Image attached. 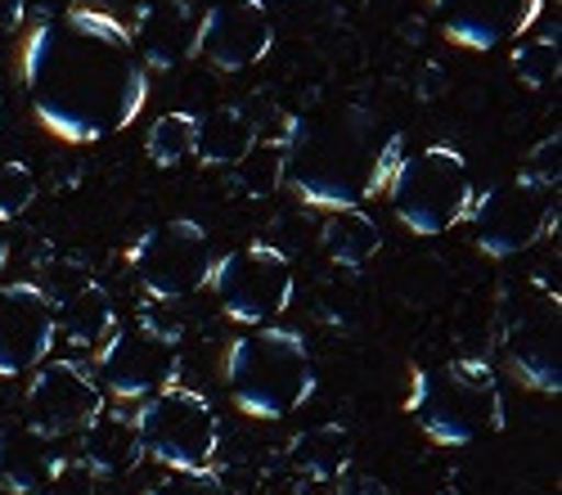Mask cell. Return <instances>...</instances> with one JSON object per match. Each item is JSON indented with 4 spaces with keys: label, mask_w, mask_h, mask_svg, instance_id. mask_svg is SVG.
<instances>
[{
    "label": "cell",
    "mask_w": 562,
    "mask_h": 495,
    "mask_svg": "<svg viewBox=\"0 0 562 495\" xmlns=\"http://www.w3.org/2000/svg\"><path fill=\"white\" fill-rule=\"evenodd\" d=\"M27 19V0H0V36H10Z\"/></svg>",
    "instance_id": "32"
},
{
    "label": "cell",
    "mask_w": 562,
    "mask_h": 495,
    "mask_svg": "<svg viewBox=\"0 0 562 495\" xmlns=\"http://www.w3.org/2000/svg\"><path fill=\"white\" fill-rule=\"evenodd\" d=\"M126 266H131V275L145 297L180 302V297L207 289L216 252H212V235L199 221L171 216V221L149 225V230L131 244Z\"/></svg>",
    "instance_id": "8"
},
{
    "label": "cell",
    "mask_w": 562,
    "mask_h": 495,
    "mask_svg": "<svg viewBox=\"0 0 562 495\" xmlns=\"http://www.w3.org/2000/svg\"><path fill=\"white\" fill-rule=\"evenodd\" d=\"M513 72L518 81H527L531 90H549L562 77V50H558V36H531L513 45Z\"/></svg>",
    "instance_id": "25"
},
{
    "label": "cell",
    "mask_w": 562,
    "mask_h": 495,
    "mask_svg": "<svg viewBox=\"0 0 562 495\" xmlns=\"http://www.w3.org/2000/svg\"><path fill=\"white\" fill-rule=\"evenodd\" d=\"M221 374L234 405L252 419H289L315 392L311 347L284 325H252L244 338H234Z\"/></svg>",
    "instance_id": "3"
},
{
    "label": "cell",
    "mask_w": 562,
    "mask_h": 495,
    "mask_svg": "<svg viewBox=\"0 0 562 495\" xmlns=\"http://www.w3.org/2000/svg\"><path fill=\"white\" fill-rule=\"evenodd\" d=\"M229 171H234V176H229L234 190H239L244 199H270L279 185H284V149L252 145Z\"/></svg>",
    "instance_id": "24"
},
{
    "label": "cell",
    "mask_w": 562,
    "mask_h": 495,
    "mask_svg": "<svg viewBox=\"0 0 562 495\" xmlns=\"http://www.w3.org/2000/svg\"><path fill=\"white\" fill-rule=\"evenodd\" d=\"M10 122V109H5V95H0V126H5Z\"/></svg>",
    "instance_id": "35"
},
{
    "label": "cell",
    "mask_w": 562,
    "mask_h": 495,
    "mask_svg": "<svg viewBox=\"0 0 562 495\" xmlns=\"http://www.w3.org/2000/svg\"><path fill=\"white\" fill-rule=\"evenodd\" d=\"M473 239L486 257H522L531 252L544 235H553L558 225V190L540 185L531 176H508L499 185H491L482 199H473Z\"/></svg>",
    "instance_id": "9"
},
{
    "label": "cell",
    "mask_w": 562,
    "mask_h": 495,
    "mask_svg": "<svg viewBox=\"0 0 562 495\" xmlns=\"http://www.w3.org/2000/svg\"><path fill=\"white\" fill-rule=\"evenodd\" d=\"M239 109H244V117H248V126H252V140H257V145H270V149H284V145H289L293 122H297L293 109L274 104V100H266V95H252V100H244Z\"/></svg>",
    "instance_id": "26"
},
{
    "label": "cell",
    "mask_w": 562,
    "mask_h": 495,
    "mask_svg": "<svg viewBox=\"0 0 562 495\" xmlns=\"http://www.w3.org/2000/svg\"><path fill=\"white\" fill-rule=\"evenodd\" d=\"M36 203V176L27 162H0V221H19Z\"/></svg>",
    "instance_id": "28"
},
{
    "label": "cell",
    "mask_w": 562,
    "mask_h": 495,
    "mask_svg": "<svg viewBox=\"0 0 562 495\" xmlns=\"http://www.w3.org/2000/svg\"><path fill=\"white\" fill-rule=\"evenodd\" d=\"M45 495H50V491H45Z\"/></svg>",
    "instance_id": "36"
},
{
    "label": "cell",
    "mask_w": 562,
    "mask_h": 495,
    "mask_svg": "<svg viewBox=\"0 0 562 495\" xmlns=\"http://www.w3.org/2000/svg\"><path fill=\"white\" fill-rule=\"evenodd\" d=\"M55 306L32 280L0 284V379L32 374L55 351Z\"/></svg>",
    "instance_id": "13"
},
{
    "label": "cell",
    "mask_w": 562,
    "mask_h": 495,
    "mask_svg": "<svg viewBox=\"0 0 562 495\" xmlns=\"http://www.w3.org/2000/svg\"><path fill=\"white\" fill-rule=\"evenodd\" d=\"M139 460H145V441H139L135 419L122 410H109V405L77 437V464L90 477H126L139 469Z\"/></svg>",
    "instance_id": "18"
},
{
    "label": "cell",
    "mask_w": 562,
    "mask_h": 495,
    "mask_svg": "<svg viewBox=\"0 0 562 495\" xmlns=\"http://www.w3.org/2000/svg\"><path fill=\"white\" fill-rule=\"evenodd\" d=\"M126 32L139 64L158 72H171L199 55V14L190 0H149Z\"/></svg>",
    "instance_id": "16"
},
{
    "label": "cell",
    "mask_w": 562,
    "mask_h": 495,
    "mask_svg": "<svg viewBox=\"0 0 562 495\" xmlns=\"http://www.w3.org/2000/svg\"><path fill=\"white\" fill-rule=\"evenodd\" d=\"M446 36L463 50H495V45L522 41L544 14V0H432Z\"/></svg>",
    "instance_id": "15"
},
{
    "label": "cell",
    "mask_w": 562,
    "mask_h": 495,
    "mask_svg": "<svg viewBox=\"0 0 562 495\" xmlns=\"http://www.w3.org/2000/svg\"><path fill=\"white\" fill-rule=\"evenodd\" d=\"M180 334L162 320H139L122 325L109 334V342L100 347V383L109 396L117 401H149L167 387H176L180 379Z\"/></svg>",
    "instance_id": "10"
},
{
    "label": "cell",
    "mask_w": 562,
    "mask_h": 495,
    "mask_svg": "<svg viewBox=\"0 0 562 495\" xmlns=\"http://www.w3.org/2000/svg\"><path fill=\"white\" fill-rule=\"evenodd\" d=\"M351 455L356 441L342 424H315L289 441V469L306 482H338L342 473H351Z\"/></svg>",
    "instance_id": "20"
},
{
    "label": "cell",
    "mask_w": 562,
    "mask_h": 495,
    "mask_svg": "<svg viewBox=\"0 0 562 495\" xmlns=\"http://www.w3.org/2000/svg\"><path fill=\"white\" fill-rule=\"evenodd\" d=\"M68 469L64 441L45 437L32 424L0 428V486L10 495H45Z\"/></svg>",
    "instance_id": "17"
},
{
    "label": "cell",
    "mask_w": 562,
    "mask_h": 495,
    "mask_svg": "<svg viewBox=\"0 0 562 495\" xmlns=\"http://www.w3.org/2000/svg\"><path fill=\"white\" fill-rule=\"evenodd\" d=\"M27 10H36L41 19H55V14L77 10V0H27Z\"/></svg>",
    "instance_id": "33"
},
{
    "label": "cell",
    "mask_w": 562,
    "mask_h": 495,
    "mask_svg": "<svg viewBox=\"0 0 562 495\" xmlns=\"http://www.w3.org/2000/svg\"><path fill=\"white\" fill-rule=\"evenodd\" d=\"M149 495H229V491L212 469H194V473H167Z\"/></svg>",
    "instance_id": "29"
},
{
    "label": "cell",
    "mask_w": 562,
    "mask_h": 495,
    "mask_svg": "<svg viewBox=\"0 0 562 495\" xmlns=\"http://www.w3.org/2000/svg\"><path fill=\"white\" fill-rule=\"evenodd\" d=\"M274 45V19L266 0H216L199 19V55L216 72L257 68Z\"/></svg>",
    "instance_id": "14"
},
{
    "label": "cell",
    "mask_w": 562,
    "mask_h": 495,
    "mask_svg": "<svg viewBox=\"0 0 562 495\" xmlns=\"http://www.w3.org/2000/svg\"><path fill=\"white\" fill-rule=\"evenodd\" d=\"M145 455L158 460L167 473H194L212 469L221 450V419L212 410V401L194 387H167L149 396L135 415Z\"/></svg>",
    "instance_id": "7"
},
{
    "label": "cell",
    "mask_w": 562,
    "mask_h": 495,
    "mask_svg": "<svg viewBox=\"0 0 562 495\" xmlns=\"http://www.w3.org/2000/svg\"><path fill=\"white\" fill-rule=\"evenodd\" d=\"M558 171H562V140H558V135H549V140H540L531 149L522 176H531V180H540V185H553L558 190Z\"/></svg>",
    "instance_id": "30"
},
{
    "label": "cell",
    "mask_w": 562,
    "mask_h": 495,
    "mask_svg": "<svg viewBox=\"0 0 562 495\" xmlns=\"http://www.w3.org/2000/svg\"><path fill=\"white\" fill-rule=\"evenodd\" d=\"M23 90L50 135L68 145H95L139 117L149 100V68L113 14L77 5L27 32Z\"/></svg>",
    "instance_id": "1"
},
{
    "label": "cell",
    "mask_w": 562,
    "mask_h": 495,
    "mask_svg": "<svg viewBox=\"0 0 562 495\" xmlns=\"http://www.w3.org/2000/svg\"><path fill=\"white\" fill-rule=\"evenodd\" d=\"M5 261H10V225L0 221V270H5Z\"/></svg>",
    "instance_id": "34"
},
{
    "label": "cell",
    "mask_w": 562,
    "mask_h": 495,
    "mask_svg": "<svg viewBox=\"0 0 562 495\" xmlns=\"http://www.w3.org/2000/svg\"><path fill=\"white\" fill-rule=\"evenodd\" d=\"M194 140H199V117L194 113H158L154 126L145 131V154L158 167H180L184 158H194Z\"/></svg>",
    "instance_id": "23"
},
{
    "label": "cell",
    "mask_w": 562,
    "mask_h": 495,
    "mask_svg": "<svg viewBox=\"0 0 562 495\" xmlns=\"http://www.w3.org/2000/svg\"><path fill=\"white\" fill-rule=\"evenodd\" d=\"M216 302L229 320L239 325H270L289 311L293 293H297V275H293V261L279 252L274 244H244L234 248L229 257H221L212 266V280Z\"/></svg>",
    "instance_id": "11"
},
{
    "label": "cell",
    "mask_w": 562,
    "mask_h": 495,
    "mask_svg": "<svg viewBox=\"0 0 562 495\" xmlns=\"http://www.w3.org/2000/svg\"><path fill=\"white\" fill-rule=\"evenodd\" d=\"M55 329L77 351H100L109 342V334L117 329V306H113L109 289L95 284V280H86L77 293L55 302Z\"/></svg>",
    "instance_id": "19"
},
{
    "label": "cell",
    "mask_w": 562,
    "mask_h": 495,
    "mask_svg": "<svg viewBox=\"0 0 562 495\" xmlns=\"http://www.w3.org/2000/svg\"><path fill=\"white\" fill-rule=\"evenodd\" d=\"M405 158V135L373 109L329 100L297 113L284 145V185L297 190L306 207H364L387 194Z\"/></svg>",
    "instance_id": "2"
},
{
    "label": "cell",
    "mask_w": 562,
    "mask_h": 495,
    "mask_svg": "<svg viewBox=\"0 0 562 495\" xmlns=\"http://www.w3.org/2000/svg\"><path fill=\"white\" fill-rule=\"evenodd\" d=\"M392 212L414 235H446L473 212V176L459 149L450 145H424L401 158L392 185H387Z\"/></svg>",
    "instance_id": "6"
},
{
    "label": "cell",
    "mask_w": 562,
    "mask_h": 495,
    "mask_svg": "<svg viewBox=\"0 0 562 495\" xmlns=\"http://www.w3.org/2000/svg\"><path fill=\"white\" fill-rule=\"evenodd\" d=\"M338 495H392L383 482H373V477H351V473H342L338 477Z\"/></svg>",
    "instance_id": "31"
},
{
    "label": "cell",
    "mask_w": 562,
    "mask_h": 495,
    "mask_svg": "<svg viewBox=\"0 0 562 495\" xmlns=\"http://www.w3.org/2000/svg\"><path fill=\"white\" fill-rule=\"evenodd\" d=\"M405 410L437 446H468L504 428V392L486 360L454 356L414 370Z\"/></svg>",
    "instance_id": "4"
},
{
    "label": "cell",
    "mask_w": 562,
    "mask_h": 495,
    "mask_svg": "<svg viewBox=\"0 0 562 495\" xmlns=\"http://www.w3.org/2000/svg\"><path fill=\"white\" fill-rule=\"evenodd\" d=\"M104 405H109V392L86 360L45 356L23 392V424L64 441V437H81Z\"/></svg>",
    "instance_id": "12"
},
{
    "label": "cell",
    "mask_w": 562,
    "mask_h": 495,
    "mask_svg": "<svg viewBox=\"0 0 562 495\" xmlns=\"http://www.w3.org/2000/svg\"><path fill=\"white\" fill-rule=\"evenodd\" d=\"M319 248L329 261L347 266V270H360L379 257L383 248V230L364 207H334L319 225Z\"/></svg>",
    "instance_id": "21"
},
{
    "label": "cell",
    "mask_w": 562,
    "mask_h": 495,
    "mask_svg": "<svg viewBox=\"0 0 562 495\" xmlns=\"http://www.w3.org/2000/svg\"><path fill=\"white\" fill-rule=\"evenodd\" d=\"M252 126L244 117L239 104H221L212 113L199 117V140H194V158L207 167H234L248 149H252Z\"/></svg>",
    "instance_id": "22"
},
{
    "label": "cell",
    "mask_w": 562,
    "mask_h": 495,
    "mask_svg": "<svg viewBox=\"0 0 562 495\" xmlns=\"http://www.w3.org/2000/svg\"><path fill=\"white\" fill-rule=\"evenodd\" d=\"M86 280H90L86 261L68 257V252H50V257L41 261V270H36V280H32V284H36L45 297H50V306H55V302H64L68 293H77Z\"/></svg>",
    "instance_id": "27"
},
{
    "label": "cell",
    "mask_w": 562,
    "mask_h": 495,
    "mask_svg": "<svg viewBox=\"0 0 562 495\" xmlns=\"http://www.w3.org/2000/svg\"><path fill=\"white\" fill-rule=\"evenodd\" d=\"M495 351L531 392H562V302L540 280H508L495 297Z\"/></svg>",
    "instance_id": "5"
}]
</instances>
